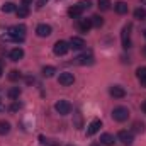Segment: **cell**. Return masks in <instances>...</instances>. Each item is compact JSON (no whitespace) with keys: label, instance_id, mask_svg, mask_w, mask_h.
<instances>
[{"label":"cell","instance_id":"1","mask_svg":"<svg viewBox=\"0 0 146 146\" xmlns=\"http://www.w3.org/2000/svg\"><path fill=\"white\" fill-rule=\"evenodd\" d=\"M9 39L15 41V42H22L26 39V26L24 24H17L9 27Z\"/></svg>","mask_w":146,"mask_h":146},{"label":"cell","instance_id":"2","mask_svg":"<svg viewBox=\"0 0 146 146\" xmlns=\"http://www.w3.org/2000/svg\"><path fill=\"white\" fill-rule=\"evenodd\" d=\"M127 117H129V109L127 107L119 106V107H115L112 110V119L117 121V122H124V121H127Z\"/></svg>","mask_w":146,"mask_h":146},{"label":"cell","instance_id":"3","mask_svg":"<svg viewBox=\"0 0 146 146\" xmlns=\"http://www.w3.org/2000/svg\"><path fill=\"white\" fill-rule=\"evenodd\" d=\"M53 51H54L56 56H65L70 51V44L66 41H56L54 46H53Z\"/></svg>","mask_w":146,"mask_h":146},{"label":"cell","instance_id":"4","mask_svg":"<svg viewBox=\"0 0 146 146\" xmlns=\"http://www.w3.org/2000/svg\"><path fill=\"white\" fill-rule=\"evenodd\" d=\"M131 29H133V26H131V24L124 26V29H122L121 39H122V48H124V49L131 48Z\"/></svg>","mask_w":146,"mask_h":146},{"label":"cell","instance_id":"5","mask_svg":"<svg viewBox=\"0 0 146 146\" xmlns=\"http://www.w3.org/2000/svg\"><path fill=\"white\" fill-rule=\"evenodd\" d=\"M54 109H56L58 114L66 115V114H70V112H72V104H70L68 100H58V102L54 104Z\"/></svg>","mask_w":146,"mask_h":146},{"label":"cell","instance_id":"6","mask_svg":"<svg viewBox=\"0 0 146 146\" xmlns=\"http://www.w3.org/2000/svg\"><path fill=\"white\" fill-rule=\"evenodd\" d=\"M75 63L85 66V65H94L95 60H94V54H92V53H83V54H80V56L75 58Z\"/></svg>","mask_w":146,"mask_h":146},{"label":"cell","instance_id":"7","mask_svg":"<svg viewBox=\"0 0 146 146\" xmlns=\"http://www.w3.org/2000/svg\"><path fill=\"white\" fill-rule=\"evenodd\" d=\"M58 82H60L63 87H70V85H73V82H75V76H73V73H70V72H63V73H60Z\"/></svg>","mask_w":146,"mask_h":146},{"label":"cell","instance_id":"8","mask_svg":"<svg viewBox=\"0 0 146 146\" xmlns=\"http://www.w3.org/2000/svg\"><path fill=\"white\" fill-rule=\"evenodd\" d=\"M100 127H102V121H100V119H94V121L87 126V136H94L95 133H99Z\"/></svg>","mask_w":146,"mask_h":146},{"label":"cell","instance_id":"9","mask_svg":"<svg viewBox=\"0 0 146 146\" xmlns=\"http://www.w3.org/2000/svg\"><path fill=\"white\" fill-rule=\"evenodd\" d=\"M117 138H119V141H121L122 145H126V146L133 145V141H134V138H133V134H131V133H127V131H119V134H117Z\"/></svg>","mask_w":146,"mask_h":146},{"label":"cell","instance_id":"10","mask_svg":"<svg viewBox=\"0 0 146 146\" xmlns=\"http://www.w3.org/2000/svg\"><path fill=\"white\" fill-rule=\"evenodd\" d=\"M51 33H53V29L48 24H39L36 27V34L39 37H48V36H51Z\"/></svg>","mask_w":146,"mask_h":146},{"label":"cell","instance_id":"11","mask_svg":"<svg viewBox=\"0 0 146 146\" xmlns=\"http://www.w3.org/2000/svg\"><path fill=\"white\" fill-rule=\"evenodd\" d=\"M109 94L114 97V99H122V97H126V90H124L122 87H119V85H114V87H110Z\"/></svg>","mask_w":146,"mask_h":146},{"label":"cell","instance_id":"12","mask_svg":"<svg viewBox=\"0 0 146 146\" xmlns=\"http://www.w3.org/2000/svg\"><path fill=\"white\" fill-rule=\"evenodd\" d=\"M70 48H73V49H83V48H85V41H83V37L73 36L72 39H70Z\"/></svg>","mask_w":146,"mask_h":146},{"label":"cell","instance_id":"13","mask_svg":"<svg viewBox=\"0 0 146 146\" xmlns=\"http://www.w3.org/2000/svg\"><path fill=\"white\" fill-rule=\"evenodd\" d=\"M9 58H10L12 61H19V60H22V58H24V49H22V48H14V49L9 53Z\"/></svg>","mask_w":146,"mask_h":146},{"label":"cell","instance_id":"14","mask_svg":"<svg viewBox=\"0 0 146 146\" xmlns=\"http://www.w3.org/2000/svg\"><path fill=\"white\" fill-rule=\"evenodd\" d=\"M82 14H83V9H82L78 3L68 9V15H70L72 19H80V17H82Z\"/></svg>","mask_w":146,"mask_h":146},{"label":"cell","instance_id":"15","mask_svg":"<svg viewBox=\"0 0 146 146\" xmlns=\"http://www.w3.org/2000/svg\"><path fill=\"white\" fill-rule=\"evenodd\" d=\"M78 29L82 33H88L92 29V21L90 19H78Z\"/></svg>","mask_w":146,"mask_h":146},{"label":"cell","instance_id":"16","mask_svg":"<svg viewBox=\"0 0 146 146\" xmlns=\"http://www.w3.org/2000/svg\"><path fill=\"white\" fill-rule=\"evenodd\" d=\"M114 9H115V12L119 14V15H124V14H127V10H129V7H127V3L126 2H117L115 5H114Z\"/></svg>","mask_w":146,"mask_h":146},{"label":"cell","instance_id":"17","mask_svg":"<svg viewBox=\"0 0 146 146\" xmlns=\"http://www.w3.org/2000/svg\"><path fill=\"white\" fill-rule=\"evenodd\" d=\"M114 141H115V139H114V136L109 134V133H104V134L100 136V143H102L104 146H112V145H114Z\"/></svg>","mask_w":146,"mask_h":146},{"label":"cell","instance_id":"18","mask_svg":"<svg viewBox=\"0 0 146 146\" xmlns=\"http://www.w3.org/2000/svg\"><path fill=\"white\" fill-rule=\"evenodd\" d=\"M15 14H17V17H19V19H24V17H27V15H29V7L21 5V7L15 10Z\"/></svg>","mask_w":146,"mask_h":146},{"label":"cell","instance_id":"19","mask_svg":"<svg viewBox=\"0 0 146 146\" xmlns=\"http://www.w3.org/2000/svg\"><path fill=\"white\" fill-rule=\"evenodd\" d=\"M7 95H9V99L15 100V99H19V95H21V88H19V87H12V88L7 92Z\"/></svg>","mask_w":146,"mask_h":146},{"label":"cell","instance_id":"20","mask_svg":"<svg viewBox=\"0 0 146 146\" xmlns=\"http://www.w3.org/2000/svg\"><path fill=\"white\" fill-rule=\"evenodd\" d=\"M17 9H15V5L12 3V2H5L3 5H2V12H5V14H10V12H15Z\"/></svg>","mask_w":146,"mask_h":146},{"label":"cell","instance_id":"21","mask_svg":"<svg viewBox=\"0 0 146 146\" xmlns=\"http://www.w3.org/2000/svg\"><path fill=\"white\" fill-rule=\"evenodd\" d=\"M10 131V124L7 121H0V136H5Z\"/></svg>","mask_w":146,"mask_h":146},{"label":"cell","instance_id":"22","mask_svg":"<svg viewBox=\"0 0 146 146\" xmlns=\"http://www.w3.org/2000/svg\"><path fill=\"white\" fill-rule=\"evenodd\" d=\"M134 19H138V21L146 19V10L143 9V7H139V9H136V10H134Z\"/></svg>","mask_w":146,"mask_h":146},{"label":"cell","instance_id":"23","mask_svg":"<svg viewBox=\"0 0 146 146\" xmlns=\"http://www.w3.org/2000/svg\"><path fill=\"white\" fill-rule=\"evenodd\" d=\"M90 21H92V26H94V27H102V26H104V19H102L100 15H94Z\"/></svg>","mask_w":146,"mask_h":146},{"label":"cell","instance_id":"24","mask_svg":"<svg viewBox=\"0 0 146 146\" xmlns=\"http://www.w3.org/2000/svg\"><path fill=\"white\" fill-rule=\"evenodd\" d=\"M54 73H56L54 66H44V68H42V75H44V76H48V78H51Z\"/></svg>","mask_w":146,"mask_h":146},{"label":"cell","instance_id":"25","mask_svg":"<svg viewBox=\"0 0 146 146\" xmlns=\"http://www.w3.org/2000/svg\"><path fill=\"white\" fill-rule=\"evenodd\" d=\"M97 5H99L100 10H109L110 9V0H99Z\"/></svg>","mask_w":146,"mask_h":146},{"label":"cell","instance_id":"26","mask_svg":"<svg viewBox=\"0 0 146 146\" xmlns=\"http://www.w3.org/2000/svg\"><path fill=\"white\" fill-rule=\"evenodd\" d=\"M21 72H17V70H12V72L9 73V80L10 82H17V80H21Z\"/></svg>","mask_w":146,"mask_h":146},{"label":"cell","instance_id":"27","mask_svg":"<svg viewBox=\"0 0 146 146\" xmlns=\"http://www.w3.org/2000/svg\"><path fill=\"white\" fill-rule=\"evenodd\" d=\"M136 75H138L139 82H143V80H146V66H139V68L136 70Z\"/></svg>","mask_w":146,"mask_h":146},{"label":"cell","instance_id":"28","mask_svg":"<svg viewBox=\"0 0 146 146\" xmlns=\"http://www.w3.org/2000/svg\"><path fill=\"white\" fill-rule=\"evenodd\" d=\"M133 127H134V131H136V133H145V122H139V121H136Z\"/></svg>","mask_w":146,"mask_h":146},{"label":"cell","instance_id":"29","mask_svg":"<svg viewBox=\"0 0 146 146\" xmlns=\"http://www.w3.org/2000/svg\"><path fill=\"white\" fill-rule=\"evenodd\" d=\"M78 5H80V7H82L83 10H88V9L92 7V2H90V0H82V2L78 3Z\"/></svg>","mask_w":146,"mask_h":146},{"label":"cell","instance_id":"30","mask_svg":"<svg viewBox=\"0 0 146 146\" xmlns=\"http://www.w3.org/2000/svg\"><path fill=\"white\" fill-rule=\"evenodd\" d=\"M17 109H21V104L14 102V104H12V107H10V110H17Z\"/></svg>","mask_w":146,"mask_h":146},{"label":"cell","instance_id":"31","mask_svg":"<svg viewBox=\"0 0 146 146\" xmlns=\"http://www.w3.org/2000/svg\"><path fill=\"white\" fill-rule=\"evenodd\" d=\"M33 2H34V0H22V5H26V7H27V5H31Z\"/></svg>","mask_w":146,"mask_h":146},{"label":"cell","instance_id":"32","mask_svg":"<svg viewBox=\"0 0 146 146\" xmlns=\"http://www.w3.org/2000/svg\"><path fill=\"white\" fill-rule=\"evenodd\" d=\"M141 110H143V112L146 114V100L143 102V104H141Z\"/></svg>","mask_w":146,"mask_h":146},{"label":"cell","instance_id":"33","mask_svg":"<svg viewBox=\"0 0 146 146\" xmlns=\"http://www.w3.org/2000/svg\"><path fill=\"white\" fill-rule=\"evenodd\" d=\"M90 146H104V145H102V143H92Z\"/></svg>","mask_w":146,"mask_h":146},{"label":"cell","instance_id":"34","mask_svg":"<svg viewBox=\"0 0 146 146\" xmlns=\"http://www.w3.org/2000/svg\"><path fill=\"white\" fill-rule=\"evenodd\" d=\"M141 85H143V87L146 88V80H143V82H141Z\"/></svg>","mask_w":146,"mask_h":146},{"label":"cell","instance_id":"35","mask_svg":"<svg viewBox=\"0 0 146 146\" xmlns=\"http://www.w3.org/2000/svg\"><path fill=\"white\" fill-rule=\"evenodd\" d=\"M2 109H3V104H2V102H0V112H2Z\"/></svg>","mask_w":146,"mask_h":146},{"label":"cell","instance_id":"36","mask_svg":"<svg viewBox=\"0 0 146 146\" xmlns=\"http://www.w3.org/2000/svg\"><path fill=\"white\" fill-rule=\"evenodd\" d=\"M2 73H3V70H2V65H0V76H2Z\"/></svg>","mask_w":146,"mask_h":146},{"label":"cell","instance_id":"37","mask_svg":"<svg viewBox=\"0 0 146 146\" xmlns=\"http://www.w3.org/2000/svg\"><path fill=\"white\" fill-rule=\"evenodd\" d=\"M145 37H146V31H145Z\"/></svg>","mask_w":146,"mask_h":146},{"label":"cell","instance_id":"38","mask_svg":"<svg viewBox=\"0 0 146 146\" xmlns=\"http://www.w3.org/2000/svg\"><path fill=\"white\" fill-rule=\"evenodd\" d=\"M46 2H48V0H46Z\"/></svg>","mask_w":146,"mask_h":146}]
</instances>
